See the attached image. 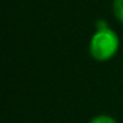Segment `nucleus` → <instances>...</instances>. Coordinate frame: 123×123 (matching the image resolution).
I'll return each instance as SVG.
<instances>
[{
	"label": "nucleus",
	"instance_id": "nucleus-3",
	"mask_svg": "<svg viewBox=\"0 0 123 123\" xmlns=\"http://www.w3.org/2000/svg\"><path fill=\"white\" fill-rule=\"evenodd\" d=\"M89 123H118V122H117V119H114V118L110 117V115L102 114V115H97V117H94Z\"/></svg>",
	"mask_w": 123,
	"mask_h": 123
},
{
	"label": "nucleus",
	"instance_id": "nucleus-1",
	"mask_svg": "<svg viewBox=\"0 0 123 123\" xmlns=\"http://www.w3.org/2000/svg\"><path fill=\"white\" fill-rule=\"evenodd\" d=\"M119 49V37L111 28H99L90 40L89 50L95 61L105 62L111 60Z\"/></svg>",
	"mask_w": 123,
	"mask_h": 123
},
{
	"label": "nucleus",
	"instance_id": "nucleus-2",
	"mask_svg": "<svg viewBox=\"0 0 123 123\" xmlns=\"http://www.w3.org/2000/svg\"><path fill=\"white\" fill-rule=\"evenodd\" d=\"M112 9H114L115 17L123 24V0H114Z\"/></svg>",
	"mask_w": 123,
	"mask_h": 123
}]
</instances>
